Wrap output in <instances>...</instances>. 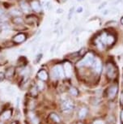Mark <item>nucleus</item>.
<instances>
[{
    "mask_svg": "<svg viewBox=\"0 0 123 124\" xmlns=\"http://www.w3.org/2000/svg\"><path fill=\"white\" fill-rule=\"evenodd\" d=\"M94 62V56L92 53H88L86 54V56L83 58L82 61H80V62H79L78 66L83 67V66H91L92 64H93Z\"/></svg>",
    "mask_w": 123,
    "mask_h": 124,
    "instance_id": "1",
    "label": "nucleus"
},
{
    "mask_svg": "<svg viewBox=\"0 0 123 124\" xmlns=\"http://www.w3.org/2000/svg\"><path fill=\"white\" fill-rule=\"evenodd\" d=\"M53 75H54V78H62L64 76V70L62 68L61 65H57L53 69Z\"/></svg>",
    "mask_w": 123,
    "mask_h": 124,
    "instance_id": "2",
    "label": "nucleus"
},
{
    "mask_svg": "<svg viewBox=\"0 0 123 124\" xmlns=\"http://www.w3.org/2000/svg\"><path fill=\"white\" fill-rule=\"evenodd\" d=\"M106 72H107V76L109 79H113L116 77V68L114 65L111 62H109L107 64V67H106Z\"/></svg>",
    "mask_w": 123,
    "mask_h": 124,
    "instance_id": "3",
    "label": "nucleus"
},
{
    "mask_svg": "<svg viewBox=\"0 0 123 124\" xmlns=\"http://www.w3.org/2000/svg\"><path fill=\"white\" fill-rule=\"evenodd\" d=\"M117 91H118V88L117 85H112L111 87H109L107 90V96L109 97V99L113 100L116 97V96L117 94Z\"/></svg>",
    "mask_w": 123,
    "mask_h": 124,
    "instance_id": "4",
    "label": "nucleus"
},
{
    "mask_svg": "<svg viewBox=\"0 0 123 124\" xmlns=\"http://www.w3.org/2000/svg\"><path fill=\"white\" fill-rule=\"evenodd\" d=\"M74 109V104L71 101L66 100L62 103V109L64 112H70Z\"/></svg>",
    "mask_w": 123,
    "mask_h": 124,
    "instance_id": "5",
    "label": "nucleus"
},
{
    "mask_svg": "<svg viewBox=\"0 0 123 124\" xmlns=\"http://www.w3.org/2000/svg\"><path fill=\"white\" fill-rule=\"evenodd\" d=\"M63 70H64V73L67 77H71V75H72V67H71V65L70 62H66L63 65Z\"/></svg>",
    "mask_w": 123,
    "mask_h": 124,
    "instance_id": "6",
    "label": "nucleus"
},
{
    "mask_svg": "<svg viewBox=\"0 0 123 124\" xmlns=\"http://www.w3.org/2000/svg\"><path fill=\"white\" fill-rule=\"evenodd\" d=\"M25 40H26V35L23 33L17 34L13 37V41L16 43H22Z\"/></svg>",
    "mask_w": 123,
    "mask_h": 124,
    "instance_id": "7",
    "label": "nucleus"
},
{
    "mask_svg": "<svg viewBox=\"0 0 123 124\" xmlns=\"http://www.w3.org/2000/svg\"><path fill=\"white\" fill-rule=\"evenodd\" d=\"M37 76H38V78L42 81L47 80V79H48V74L45 70H41L37 73Z\"/></svg>",
    "mask_w": 123,
    "mask_h": 124,
    "instance_id": "8",
    "label": "nucleus"
},
{
    "mask_svg": "<svg viewBox=\"0 0 123 124\" xmlns=\"http://www.w3.org/2000/svg\"><path fill=\"white\" fill-rule=\"evenodd\" d=\"M93 67H94V70L96 71V72L97 73H100L102 70V63L101 61L100 60H96L93 62Z\"/></svg>",
    "mask_w": 123,
    "mask_h": 124,
    "instance_id": "9",
    "label": "nucleus"
},
{
    "mask_svg": "<svg viewBox=\"0 0 123 124\" xmlns=\"http://www.w3.org/2000/svg\"><path fill=\"white\" fill-rule=\"evenodd\" d=\"M31 8L32 10L35 11L36 12H39V11H41V7L37 1H32L31 3Z\"/></svg>",
    "mask_w": 123,
    "mask_h": 124,
    "instance_id": "10",
    "label": "nucleus"
},
{
    "mask_svg": "<svg viewBox=\"0 0 123 124\" xmlns=\"http://www.w3.org/2000/svg\"><path fill=\"white\" fill-rule=\"evenodd\" d=\"M87 113H88V110H87V108H85V107L81 108L80 112H79V118L80 119H83L86 116H87Z\"/></svg>",
    "mask_w": 123,
    "mask_h": 124,
    "instance_id": "11",
    "label": "nucleus"
},
{
    "mask_svg": "<svg viewBox=\"0 0 123 124\" xmlns=\"http://www.w3.org/2000/svg\"><path fill=\"white\" fill-rule=\"evenodd\" d=\"M20 8H21L22 11H24V12H29L30 11L29 5L27 3H25V2H22V3H20Z\"/></svg>",
    "mask_w": 123,
    "mask_h": 124,
    "instance_id": "12",
    "label": "nucleus"
},
{
    "mask_svg": "<svg viewBox=\"0 0 123 124\" xmlns=\"http://www.w3.org/2000/svg\"><path fill=\"white\" fill-rule=\"evenodd\" d=\"M11 110H6L4 113L3 114V115L1 116L2 119H3V120H7L11 118Z\"/></svg>",
    "mask_w": 123,
    "mask_h": 124,
    "instance_id": "13",
    "label": "nucleus"
},
{
    "mask_svg": "<svg viewBox=\"0 0 123 124\" xmlns=\"http://www.w3.org/2000/svg\"><path fill=\"white\" fill-rule=\"evenodd\" d=\"M22 13H23L22 11L19 10V9H12L10 11V14L13 16H20L22 15Z\"/></svg>",
    "mask_w": 123,
    "mask_h": 124,
    "instance_id": "14",
    "label": "nucleus"
},
{
    "mask_svg": "<svg viewBox=\"0 0 123 124\" xmlns=\"http://www.w3.org/2000/svg\"><path fill=\"white\" fill-rule=\"evenodd\" d=\"M13 23L15 24H24V20L20 16H15V18L13 19Z\"/></svg>",
    "mask_w": 123,
    "mask_h": 124,
    "instance_id": "15",
    "label": "nucleus"
},
{
    "mask_svg": "<svg viewBox=\"0 0 123 124\" xmlns=\"http://www.w3.org/2000/svg\"><path fill=\"white\" fill-rule=\"evenodd\" d=\"M114 37H113L112 35H108L107 36V39H106V45H112L113 43H114Z\"/></svg>",
    "mask_w": 123,
    "mask_h": 124,
    "instance_id": "16",
    "label": "nucleus"
},
{
    "mask_svg": "<svg viewBox=\"0 0 123 124\" xmlns=\"http://www.w3.org/2000/svg\"><path fill=\"white\" fill-rule=\"evenodd\" d=\"M50 118L51 120H53V122H54V123H60V118L57 115V114H51L50 116Z\"/></svg>",
    "mask_w": 123,
    "mask_h": 124,
    "instance_id": "17",
    "label": "nucleus"
},
{
    "mask_svg": "<svg viewBox=\"0 0 123 124\" xmlns=\"http://www.w3.org/2000/svg\"><path fill=\"white\" fill-rule=\"evenodd\" d=\"M96 45L97 48H98L99 50H103V49H104V44L101 41V40L100 39V37H99V38H97V39H96Z\"/></svg>",
    "mask_w": 123,
    "mask_h": 124,
    "instance_id": "18",
    "label": "nucleus"
},
{
    "mask_svg": "<svg viewBox=\"0 0 123 124\" xmlns=\"http://www.w3.org/2000/svg\"><path fill=\"white\" fill-rule=\"evenodd\" d=\"M14 71H15V70H14L13 67H11V68H9L8 70H7L6 71V76L7 77V78H11V77L13 76L14 75Z\"/></svg>",
    "mask_w": 123,
    "mask_h": 124,
    "instance_id": "19",
    "label": "nucleus"
},
{
    "mask_svg": "<svg viewBox=\"0 0 123 124\" xmlns=\"http://www.w3.org/2000/svg\"><path fill=\"white\" fill-rule=\"evenodd\" d=\"M69 92L72 96H75V97L76 96H78V94H79V91L76 88H71Z\"/></svg>",
    "mask_w": 123,
    "mask_h": 124,
    "instance_id": "20",
    "label": "nucleus"
},
{
    "mask_svg": "<svg viewBox=\"0 0 123 124\" xmlns=\"http://www.w3.org/2000/svg\"><path fill=\"white\" fill-rule=\"evenodd\" d=\"M37 88H39V89H43L44 88V84L42 83V80L39 81L37 83Z\"/></svg>",
    "mask_w": 123,
    "mask_h": 124,
    "instance_id": "21",
    "label": "nucleus"
},
{
    "mask_svg": "<svg viewBox=\"0 0 123 124\" xmlns=\"http://www.w3.org/2000/svg\"><path fill=\"white\" fill-rule=\"evenodd\" d=\"M31 93L33 96H35V95H36V93H37V89H36V87H33L31 89Z\"/></svg>",
    "mask_w": 123,
    "mask_h": 124,
    "instance_id": "22",
    "label": "nucleus"
},
{
    "mask_svg": "<svg viewBox=\"0 0 123 124\" xmlns=\"http://www.w3.org/2000/svg\"><path fill=\"white\" fill-rule=\"evenodd\" d=\"M7 92L10 93L11 95H13V93H15V89H14L13 88H11V87H8L7 88Z\"/></svg>",
    "mask_w": 123,
    "mask_h": 124,
    "instance_id": "23",
    "label": "nucleus"
},
{
    "mask_svg": "<svg viewBox=\"0 0 123 124\" xmlns=\"http://www.w3.org/2000/svg\"><path fill=\"white\" fill-rule=\"evenodd\" d=\"M118 12H119V11H118V9L117 8H113L112 9V11H111V13H112L113 15H117Z\"/></svg>",
    "mask_w": 123,
    "mask_h": 124,
    "instance_id": "24",
    "label": "nucleus"
},
{
    "mask_svg": "<svg viewBox=\"0 0 123 124\" xmlns=\"http://www.w3.org/2000/svg\"><path fill=\"white\" fill-rule=\"evenodd\" d=\"M73 11H74V8H72L69 11V14H68V20H70V19H71V16H72L73 15Z\"/></svg>",
    "mask_w": 123,
    "mask_h": 124,
    "instance_id": "25",
    "label": "nucleus"
},
{
    "mask_svg": "<svg viewBox=\"0 0 123 124\" xmlns=\"http://www.w3.org/2000/svg\"><path fill=\"white\" fill-rule=\"evenodd\" d=\"M45 6H46V9H47V10H51V9H52V4H51L50 2H48Z\"/></svg>",
    "mask_w": 123,
    "mask_h": 124,
    "instance_id": "26",
    "label": "nucleus"
},
{
    "mask_svg": "<svg viewBox=\"0 0 123 124\" xmlns=\"http://www.w3.org/2000/svg\"><path fill=\"white\" fill-rule=\"evenodd\" d=\"M106 5H107V2H104V3L101 4V5H100V6H99L98 9H99V10H101V9H102L103 8H104V7H105Z\"/></svg>",
    "mask_w": 123,
    "mask_h": 124,
    "instance_id": "27",
    "label": "nucleus"
},
{
    "mask_svg": "<svg viewBox=\"0 0 123 124\" xmlns=\"http://www.w3.org/2000/svg\"><path fill=\"white\" fill-rule=\"evenodd\" d=\"M93 124H105L102 120H96L94 121Z\"/></svg>",
    "mask_w": 123,
    "mask_h": 124,
    "instance_id": "28",
    "label": "nucleus"
},
{
    "mask_svg": "<svg viewBox=\"0 0 123 124\" xmlns=\"http://www.w3.org/2000/svg\"><path fill=\"white\" fill-rule=\"evenodd\" d=\"M4 77H5V75H4L3 73H2V72H0V82H1L2 80H3Z\"/></svg>",
    "mask_w": 123,
    "mask_h": 124,
    "instance_id": "29",
    "label": "nucleus"
},
{
    "mask_svg": "<svg viewBox=\"0 0 123 124\" xmlns=\"http://www.w3.org/2000/svg\"><path fill=\"white\" fill-rule=\"evenodd\" d=\"M77 11L78 13H80V12H83V8L82 7H79V8H77Z\"/></svg>",
    "mask_w": 123,
    "mask_h": 124,
    "instance_id": "30",
    "label": "nucleus"
},
{
    "mask_svg": "<svg viewBox=\"0 0 123 124\" xmlns=\"http://www.w3.org/2000/svg\"><path fill=\"white\" fill-rule=\"evenodd\" d=\"M3 15H4V10L2 8H0V17L3 16Z\"/></svg>",
    "mask_w": 123,
    "mask_h": 124,
    "instance_id": "31",
    "label": "nucleus"
},
{
    "mask_svg": "<svg viewBox=\"0 0 123 124\" xmlns=\"http://www.w3.org/2000/svg\"><path fill=\"white\" fill-rule=\"evenodd\" d=\"M120 118H121V121L123 123V109L122 110V112H121V114H120Z\"/></svg>",
    "mask_w": 123,
    "mask_h": 124,
    "instance_id": "32",
    "label": "nucleus"
},
{
    "mask_svg": "<svg viewBox=\"0 0 123 124\" xmlns=\"http://www.w3.org/2000/svg\"><path fill=\"white\" fill-rule=\"evenodd\" d=\"M63 12V9H61V8H58L57 10V13H58V14H61Z\"/></svg>",
    "mask_w": 123,
    "mask_h": 124,
    "instance_id": "33",
    "label": "nucleus"
},
{
    "mask_svg": "<svg viewBox=\"0 0 123 124\" xmlns=\"http://www.w3.org/2000/svg\"><path fill=\"white\" fill-rule=\"evenodd\" d=\"M109 10H104V12H103V14H104V16L107 15V14H109Z\"/></svg>",
    "mask_w": 123,
    "mask_h": 124,
    "instance_id": "34",
    "label": "nucleus"
},
{
    "mask_svg": "<svg viewBox=\"0 0 123 124\" xmlns=\"http://www.w3.org/2000/svg\"><path fill=\"white\" fill-rule=\"evenodd\" d=\"M58 1L60 2V3H65V2H66V0H58Z\"/></svg>",
    "mask_w": 123,
    "mask_h": 124,
    "instance_id": "35",
    "label": "nucleus"
},
{
    "mask_svg": "<svg viewBox=\"0 0 123 124\" xmlns=\"http://www.w3.org/2000/svg\"><path fill=\"white\" fill-rule=\"evenodd\" d=\"M121 23H122V24L123 25V17L121 19Z\"/></svg>",
    "mask_w": 123,
    "mask_h": 124,
    "instance_id": "36",
    "label": "nucleus"
},
{
    "mask_svg": "<svg viewBox=\"0 0 123 124\" xmlns=\"http://www.w3.org/2000/svg\"><path fill=\"white\" fill-rule=\"evenodd\" d=\"M78 1H79V2H83V0H78Z\"/></svg>",
    "mask_w": 123,
    "mask_h": 124,
    "instance_id": "37",
    "label": "nucleus"
},
{
    "mask_svg": "<svg viewBox=\"0 0 123 124\" xmlns=\"http://www.w3.org/2000/svg\"><path fill=\"white\" fill-rule=\"evenodd\" d=\"M0 124H2V123H0Z\"/></svg>",
    "mask_w": 123,
    "mask_h": 124,
    "instance_id": "38",
    "label": "nucleus"
}]
</instances>
